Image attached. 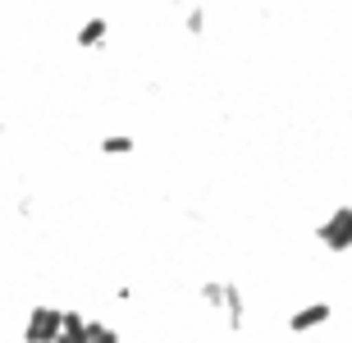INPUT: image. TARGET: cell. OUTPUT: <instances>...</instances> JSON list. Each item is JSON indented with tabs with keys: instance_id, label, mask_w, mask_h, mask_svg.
<instances>
[{
	"instance_id": "cell-5",
	"label": "cell",
	"mask_w": 352,
	"mask_h": 343,
	"mask_svg": "<svg viewBox=\"0 0 352 343\" xmlns=\"http://www.w3.org/2000/svg\"><path fill=\"white\" fill-rule=\"evenodd\" d=\"M105 37H110V19H105V14H91V19L78 23L74 46H78V51H96V46H105Z\"/></svg>"
},
{
	"instance_id": "cell-9",
	"label": "cell",
	"mask_w": 352,
	"mask_h": 343,
	"mask_svg": "<svg viewBox=\"0 0 352 343\" xmlns=\"http://www.w3.org/2000/svg\"><path fill=\"white\" fill-rule=\"evenodd\" d=\"M183 27H188L192 37H201V32H206V10H188V19H183Z\"/></svg>"
},
{
	"instance_id": "cell-8",
	"label": "cell",
	"mask_w": 352,
	"mask_h": 343,
	"mask_svg": "<svg viewBox=\"0 0 352 343\" xmlns=\"http://www.w3.org/2000/svg\"><path fill=\"white\" fill-rule=\"evenodd\" d=\"M87 343H119V334L110 330V325H101V320H91L87 325Z\"/></svg>"
},
{
	"instance_id": "cell-2",
	"label": "cell",
	"mask_w": 352,
	"mask_h": 343,
	"mask_svg": "<svg viewBox=\"0 0 352 343\" xmlns=\"http://www.w3.org/2000/svg\"><path fill=\"white\" fill-rule=\"evenodd\" d=\"M65 330V307H32L23 320V343H55Z\"/></svg>"
},
{
	"instance_id": "cell-7",
	"label": "cell",
	"mask_w": 352,
	"mask_h": 343,
	"mask_svg": "<svg viewBox=\"0 0 352 343\" xmlns=\"http://www.w3.org/2000/svg\"><path fill=\"white\" fill-rule=\"evenodd\" d=\"M201 302H206V311L220 316V307H224V279H206V284H201Z\"/></svg>"
},
{
	"instance_id": "cell-3",
	"label": "cell",
	"mask_w": 352,
	"mask_h": 343,
	"mask_svg": "<svg viewBox=\"0 0 352 343\" xmlns=\"http://www.w3.org/2000/svg\"><path fill=\"white\" fill-rule=\"evenodd\" d=\"M334 320V307L329 302H307V307H293L288 311V334H298V339H307V334H320Z\"/></svg>"
},
{
	"instance_id": "cell-1",
	"label": "cell",
	"mask_w": 352,
	"mask_h": 343,
	"mask_svg": "<svg viewBox=\"0 0 352 343\" xmlns=\"http://www.w3.org/2000/svg\"><path fill=\"white\" fill-rule=\"evenodd\" d=\"M316 243H320L325 252H334V256L352 252V206L348 201H339V206L316 225Z\"/></svg>"
},
{
	"instance_id": "cell-6",
	"label": "cell",
	"mask_w": 352,
	"mask_h": 343,
	"mask_svg": "<svg viewBox=\"0 0 352 343\" xmlns=\"http://www.w3.org/2000/svg\"><path fill=\"white\" fill-rule=\"evenodd\" d=\"M96 146H101V156H119V160H124V156L138 151V137H133V133H105Z\"/></svg>"
},
{
	"instance_id": "cell-4",
	"label": "cell",
	"mask_w": 352,
	"mask_h": 343,
	"mask_svg": "<svg viewBox=\"0 0 352 343\" xmlns=\"http://www.w3.org/2000/svg\"><path fill=\"white\" fill-rule=\"evenodd\" d=\"M220 320H224V330H234V334L248 330V298H243V289H238V284H229V279H224V307H220Z\"/></svg>"
}]
</instances>
